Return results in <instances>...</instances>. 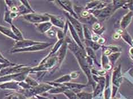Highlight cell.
<instances>
[{
	"mask_svg": "<svg viewBox=\"0 0 133 99\" xmlns=\"http://www.w3.org/2000/svg\"><path fill=\"white\" fill-rule=\"evenodd\" d=\"M52 43H47V42H41L40 44L34 45L26 48L22 49H11L10 50V53H16L21 52H37L39 50H43L50 47Z\"/></svg>",
	"mask_w": 133,
	"mask_h": 99,
	"instance_id": "5b68a950",
	"label": "cell"
},
{
	"mask_svg": "<svg viewBox=\"0 0 133 99\" xmlns=\"http://www.w3.org/2000/svg\"><path fill=\"white\" fill-rule=\"evenodd\" d=\"M99 39V38L98 37V36H97V35H94V36H92V40H92V41L95 42V41H98Z\"/></svg>",
	"mask_w": 133,
	"mask_h": 99,
	"instance_id": "b9f144b4",
	"label": "cell"
},
{
	"mask_svg": "<svg viewBox=\"0 0 133 99\" xmlns=\"http://www.w3.org/2000/svg\"><path fill=\"white\" fill-rule=\"evenodd\" d=\"M100 28V25H99L98 23H95L93 26V29L94 30L95 32L97 31L98 30H99Z\"/></svg>",
	"mask_w": 133,
	"mask_h": 99,
	"instance_id": "f35d334b",
	"label": "cell"
},
{
	"mask_svg": "<svg viewBox=\"0 0 133 99\" xmlns=\"http://www.w3.org/2000/svg\"><path fill=\"white\" fill-rule=\"evenodd\" d=\"M97 41H98V44L99 45H101V44H103L105 43V41L104 39H103V38H99Z\"/></svg>",
	"mask_w": 133,
	"mask_h": 99,
	"instance_id": "7bdbcfd3",
	"label": "cell"
},
{
	"mask_svg": "<svg viewBox=\"0 0 133 99\" xmlns=\"http://www.w3.org/2000/svg\"><path fill=\"white\" fill-rule=\"evenodd\" d=\"M100 2V1H91L89 3L87 4V5L86 6V7L85 8V10H89L90 9L95 7V6H97L98 5L99 3Z\"/></svg>",
	"mask_w": 133,
	"mask_h": 99,
	"instance_id": "d6a6232c",
	"label": "cell"
},
{
	"mask_svg": "<svg viewBox=\"0 0 133 99\" xmlns=\"http://www.w3.org/2000/svg\"><path fill=\"white\" fill-rule=\"evenodd\" d=\"M130 54H131V55H133V48H131L130 50Z\"/></svg>",
	"mask_w": 133,
	"mask_h": 99,
	"instance_id": "681fc988",
	"label": "cell"
},
{
	"mask_svg": "<svg viewBox=\"0 0 133 99\" xmlns=\"http://www.w3.org/2000/svg\"><path fill=\"white\" fill-rule=\"evenodd\" d=\"M113 8L114 10H115V8L116 9H117L118 8L121 7L122 6L125 5V3L129 2V1H113Z\"/></svg>",
	"mask_w": 133,
	"mask_h": 99,
	"instance_id": "f1b7e54d",
	"label": "cell"
},
{
	"mask_svg": "<svg viewBox=\"0 0 133 99\" xmlns=\"http://www.w3.org/2000/svg\"><path fill=\"white\" fill-rule=\"evenodd\" d=\"M113 11H114L113 6H108L102 9L94 10L93 11V14L98 18L104 19L109 16Z\"/></svg>",
	"mask_w": 133,
	"mask_h": 99,
	"instance_id": "30bf717a",
	"label": "cell"
},
{
	"mask_svg": "<svg viewBox=\"0 0 133 99\" xmlns=\"http://www.w3.org/2000/svg\"><path fill=\"white\" fill-rule=\"evenodd\" d=\"M64 95L67 97L69 99H80L78 97L77 94L71 89H67L64 92Z\"/></svg>",
	"mask_w": 133,
	"mask_h": 99,
	"instance_id": "d4e9b609",
	"label": "cell"
},
{
	"mask_svg": "<svg viewBox=\"0 0 133 99\" xmlns=\"http://www.w3.org/2000/svg\"><path fill=\"white\" fill-rule=\"evenodd\" d=\"M25 95L19 93H12L5 96L4 99H26Z\"/></svg>",
	"mask_w": 133,
	"mask_h": 99,
	"instance_id": "44dd1931",
	"label": "cell"
},
{
	"mask_svg": "<svg viewBox=\"0 0 133 99\" xmlns=\"http://www.w3.org/2000/svg\"><path fill=\"white\" fill-rule=\"evenodd\" d=\"M68 48V45H67V43H66V40H65L63 42V43L62 44V45L61 47L60 48L58 51L56 52L57 53V55L56 57L57 58V59H58V64H57V66L56 68L59 67L60 64H62V62H63V60H64L65 56L66 55V50H67Z\"/></svg>",
	"mask_w": 133,
	"mask_h": 99,
	"instance_id": "4fadbf2b",
	"label": "cell"
},
{
	"mask_svg": "<svg viewBox=\"0 0 133 99\" xmlns=\"http://www.w3.org/2000/svg\"><path fill=\"white\" fill-rule=\"evenodd\" d=\"M59 5L64 9L66 13H69L71 16L74 17L75 18L78 19V16L74 11L73 6H72V2L70 1H57Z\"/></svg>",
	"mask_w": 133,
	"mask_h": 99,
	"instance_id": "7c38bea8",
	"label": "cell"
},
{
	"mask_svg": "<svg viewBox=\"0 0 133 99\" xmlns=\"http://www.w3.org/2000/svg\"><path fill=\"white\" fill-rule=\"evenodd\" d=\"M54 88V87L50 85L49 84L46 83H39L37 86L34 87L29 89H26L23 91V95L27 98H30L33 96H36L37 95L50 91V89Z\"/></svg>",
	"mask_w": 133,
	"mask_h": 99,
	"instance_id": "7a4b0ae2",
	"label": "cell"
},
{
	"mask_svg": "<svg viewBox=\"0 0 133 99\" xmlns=\"http://www.w3.org/2000/svg\"><path fill=\"white\" fill-rule=\"evenodd\" d=\"M54 99H57V98L56 97H54Z\"/></svg>",
	"mask_w": 133,
	"mask_h": 99,
	"instance_id": "f907efd6",
	"label": "cell"
},
{
	"mask_svg": "<svg viewBox=\"0 0 133 99\" xmlns=\"http://www.w3.org/2000/svg\"><path fill=\"white\" fill-rule=\"evenodd\" d=\"M16 64H14V63H7V64H0V70H2V68H4L5 67H6L8 66H15Z\"/></svg>",
	"mask_w": 133,
	"mask_h": 99,
	"instance_id": "8d00e7d4",
	"label": "cell"
},
{
	"mask_svg": "<svg viewBox=\"0 0 133 99\" xmlns=\"http://www.w3.org/2000/svg\"><path fill=\"white\" fill-rule=\"evenodd\" d=\"M67 23H68V28L69 29V31H70L72 37H73L74 40L75 41V43H76L77 45L81 49H82L83 50H84V47L83 46L82 43H81V40H80L79 36H78L77 32L76 31V30L75 29L74 27L72 26V25H71V23L69 22V21H67Z\"/></svg>",
	"mask_w": 133,
	"mask_h": 99,
	"instance_id": "5bb4252c",
	"label": "cell"
},
{
	"mask_svg": "<svg viewBox=\"0 0 133 99\" xmlns=\"http://www.w3.org/2000/svg\"><path fill=\"white\" fill-rule=\"evenodd\" d=\"M46 34L48 36H49L50 37H54L55 36V35H56V33L52 28L50 30H49V31H48Z\"/></svg>",
	"mask_w": 133,
	"mask_h": 99,
	"instance_id": "d590c367",
	"label": "cell"
},
{
	"mask_svg": "<svg viewBox=\"0 0 133 99\" xmlns=\"http://www.w3.org/2000/svg\"><path fill=\"white\" fill-rule=\"evenodd\" d=\"M42 41H37L32 40L29 39H24L22 40L15 41V44L12 49H22L28 48L31 46L34 45L40 44Z\"/></svg>",
	"mask_w": 133,
	"mask_h": 99,
	"instance_id": "9c48e42d",
	"label": "cell"
},
{
	"mask_svg": "<svg viewBox=\"0 0 133 99\" xmlns=\"http://www.w3.org/2000/svg\"><path fill=\"white\" fill-rule=\"evenodd\" d=\"M86 43H88V44L89 45V46L90 47V48H91L92 49L94 50H97L100 48V45L94 41H92L90 40H86Z\"/></svg>",
	"mask_w": 133,
	"mask_h": 99,
	"instance_id": "1f68e13d",
	"label": "cell"
},
{
	"mask_svg": "<svg viewBox=\"0 0 133 99\" xmlns=\"http://www.w3.org/2000/svg\"><path fill=\"white\" fill-rule=\"evenodd\" d=\"M30 74V71H26L23 73L19 74L8 75H5L0 77V83H5L8 82H11L14 81L17 82H23L25 80L27 77Z\"/></svg>",
	"mask_w": 133,
	"mask_h": 99,
	"instance_id": "8992f818",
	"label": "cell"
},
{
	"mask_svg": "<svg viewBox=\"0 0 133 99\" xmlns=\"http://www.w3.org/2000/svg\"><path fill=\"white\" fill-rule=\"evenodd\" d=\"M121 55V53H114L113 54H111L109 56V60L112 64H114V62L116 61V60L118 59Z\"/></svg>",
	"mask_w": 133,
	"mask_h": 99,
	"instance_id": "4dcf8cb0",
	"label": "cell"
},
{
	"mask_svg": "<svg viewBox=\"0 0 133 99\" xmlns=\"http://www.w3.org/2000/svg\"><path fill=\"white\" fill-rule=\"evenodd\" d=\"M86 51H87V56H89L90 58H91L93 60H94L95 61H96V55L93 52V50L90 47H87L86 48Z\"/></svg>",
	"mask_w": 133,
	"mask_h": 99,
	"instance_id": "f546056e",
	"label": "cell"
},
{
	"mask_svg": "<svg viewBox=\"0 0 133 99\" xmlns=\"http://www.w3.org/2000/svg\"><path fill=\"white\" fill-rule=\"evenodd\" d=\"M133 44V40H132V45Z\"/></svg>",
	"mask_w": 133,
	"mask_h": 99,
	"instance_id": "816d5d0a",
	"label": "cell"
},
{
	"mask_svg": "<svg viewBox=\"0 0 133 99\" xmlns=\"http://www.w3.org/2000/svg\"><path fill=\"white\" fill-rule=\"evenodd\" d=\"M71 80V77L70 76V75L66 74L55 80L54 81V82L59 83V84H63L65 83L69 82Z\"/></svg>",
	"mask_w": 133,
	"mask_h": 99,
	"instance_id": "7402d4cb",
	"label": "cell"
},
{
	"mask_svg": "<svg viewBox=\"0 0 133 99\" xmlns=\"http://www.w3.org/2000/svg\"><path fill=\"white\" fill-rule=\"evenodd\" d=\"M39 31L42 34H45L52 28V25L50 22H46L34 25Z\"/></svg>",
	"mask_w": 133,
	"mask_h": 99,
	"instance_id": "2e32d148",
	"label": "cell"
},
{
	"mask_svg": "<svg viewBox=\"0 0 133 99\" xmlns=\"http://www.w3.org/2000/svg\"><path fill=\"white\" fill-rule=\"evenodd\" d=\"M5 89H14L20 90L22 89L18 85V82L11 81V82H5L0 84V90Z\"/></svg>",
	"mask_w": 133,
	"mask_h": 99,
	"instance_id": "9a60e30c",
	"label": "cell"
},
{
	"mask_svg": "<svg viewBox=\"0 0 133 99\" xmlns=\"http://www.w3.org/2000/svg\"><path fill=\"white\" fill-rule=\"evenodd\" d=\"M0 33H1L2 34L11 39H13L14 41L18 40V38L15 36L14 33L12 31L11 28H9L7 27L0 25Z\"/></svg>",
	"mask_w": 133,
	"mask_h": 99,
	"instance_id": "e0dca14e",
	"label": "cell"
},
{
	"mask_svg": "<svg viewBox=\"0 0 133 99\" xmlns=\"http://www.w3.org/2000/svg\"><path fill=\"white\" fill-rule=\"evenodd\" d=\"M78 97L80 99H92L93 97V94L87 93L85 92H80L77 94Z\"/></svg>",
	"mask_w": 133,
	"mask_h": 99,
	"instance_id": "603a6c76",
	"label": "cell"
},
{
	"mask_svg": "<svg viewBox=\"0 0 133 99\" xmlns=\"http://www.w3.org/2000/svg\"><path fill=\"white\" fill-rule=\"evenodd\" d=\"M24 81H25L26 83H28L29 86L32 87H34L37 86L39 84L37 80L34 79L33 78H32L30 77L29 76L26 78L25 80Z\"/></svg>",
	"mask_w": 133,
	"mask_h": 99,
	"instance_id": "4316f807",
	"label": "cell"
},
{
	"mask_svg": "<svg viewBox=\"0 0 133 99\" xmlns=\"http://www.w3.org/2000/svg\"><path fill=\"white\" fill-rule=\"evenodd\" d=\"M65 16L66 17L68 18V19L69 20V22L71 23L72 26L74 27V28L76 30V31L77 32V34L79 36L80 40L83 41H84V32H83V26L82 25L78 22L77 19L75 18L74 17L71 16L70 14L69 13H66L65 12Z\"/></svg>",
	"mask_w": 133,
	"mask_h": 99,
	"instance_id": "52a82bcc",
	"label": "cell"
},
{
	"mask_svg": "<svg viewBox=\"0 0 133 99\" xmlns=\"http://www.w3.org/2000/svg\"><path fill=\"white\" fill-rule=\"evenodd\" d=\"M70 76L71 77V79H76L79 76L80 73H78V72L75 71V72H72L70 74Z\"/></svg>",
	"mask_w": 133,
	"mask_h": 99,
	"instance_id": "74e56055",
	"label": "cell"
},
{
	"mask_svg": "<svg viewBox=\"0 0 133 99\" xmlns=\"http://www.w3.org/2000/svg\"><path fill=\"white\" fill-rule=\"evenodd\" d=\"M122 82V74L121 72V66L116 68V69L113 71L112 77V83L113 85V88L112 91V96L111 97H113L116 95L118 87L119 86L121 83Z\"/></svg>",
	"mask_w": 133,
	"mask_h": 99,
	"instance_id": "ba28073f",
	"label": "cell"
},
{
	"mask_svg": "<svg viewBox=\"0 0 133 99\" xmlns=\"http://www.w3.org/2000/svg\"><path fill=\"white\" fill-rule=\"evenodd\" d=\"M26 99H38L37 97H35V96H33V97H30V98H26Z\"/></svg>",
	"mask_w": 133,
	"mask_h": 99,
	"instance_id": "c3c4849f",
	"label": "cell"
},
{
	"mask_svg": "<svg viewBox=\"0 0 133 99\" xmlns=\"http://www.w3.org/2000/svg\"><path fill=\"white\" fill-rule=\"evenodd\" d=\"M46 15L49 17L50 22L52 24V26L57 27L61 29H64L66 23H65V22L63 20L62 18L56 16L55 15H52L48 13H46Z\"/></svg>",
	"mask_w": 133,
	"mask_h": 99,
	"instance_id": "8fae6325",
	"label": "cell"
},
{
	"mask_svg": "<svg viewBox=\"0 0 133 99\" xmlns=\"http://www.w3.org/2000/svg\"><path fill=\"white\" fill-rule=\"evenodd\" d=\"M31 67L22 64H16L15 66H10L2 68L0 70V77L8 75L19 74L26 71H30Z\"/></svg>",
	"mask_w": 133,
	"mask_h": 99,
	"instance_id": "3957f363",
	"label": "cell"
},
{
	"mask_svg": "<svg viewBox=\"0 0 133 99\" xmlns=\"http://www.w3.org/2000/svg\"><path fill=\"white\" fill-rule=\"evenodd\" d=\"M23 19L27 22L35 24H38L46 22H50V18L46 14H41L35 13H30L22 16Z\"/></svg>",
	"mask_w": 133,
	"mask_h": 99,
	"instance_id": "277c9868",
	"label": "cell"
},
{
	"mask_svg": "<svg viewBox=\"0 0 133 99\" xmlns=\"http://www.w3.org/2000/svg\"><path fill=\"white\" fill-rule=\"evenodd\" d=\"M11 62L10 61H9V60L7 59H3L0 58V64H7V63H10Z\"/></svg>",
	"mask_w": 133,
	"mask_h": 99,
	"instance_id": "60d3db41",
	"label": "cell"
},
{
	"mask_svg": "<svg viewBox=\"0 0 133 99\" xmlns=\"http://www.w3.org/2000/svg\"><path fill=\"white\" fill-rule=\"evenodd\" d=\"M126 5L127 7H128L129 9L130 10V11L133 13V1H129L128 2V4Z\"/></svg>",
	"mask_w": 133,
	"mask_h": 99,
	"instance_id": "ab89813d",
	"label": "cell"
},
{
	"mask_svg": "<svg viewBox=\"0 0 133 99\" xmlns=\"http://www.w3.org/2000/svg\"><path fill=\"white\" fill-rule=\"evenodd\" d=\"M132 17L133 13H132L131 11H129V13H127L125 16L122 18L121 21L120 25L123 29H125L128 27V26L130 25V23L131 22Z\"/></svg>",
	"mask_w": 133,
	"mask_h": 99,
	"instance_id": "ac0fdd59",
	"label": "cell"
},
{
	"mask_svg": "<svg viewBox=\"0 0 133 99\" xmlns=\"http://www.w3.org/2000/svg\"><path fill=\"white\" fill-rule=\"evenodd\" d=\"M65 35V33L62 31H57V32H56V36L57 37L58 40L64 39Z\"/></svg>",
	"mask_w": 133,
	"mask_h": 99,
	"instance_id": "e575fe53",
	"label": "cell"
},
{
	"mask_svg": "<svg viewBox=\"0 0 133 99\" xmlns=\"http://www.w3.org/2000/svg\"><path fill=\"white\" fill-rule=\"evenodd\" d=\"M4 20L5 22L9 23L10 25H13V20L11 19V18L10 17V11L9 10L6 6V11L4 14Z\"/></svg>",
	"mask_w": 133,
	"mask_h": 99,
	"instance_id": "484cf974",
	"label": "cell"
},
{
	"mask_svg": "<svg viewBox=\"0 0 133 99\" xmlns=\"http://www.w3.org/2000/svg\"><path fill=\"white\" fill-rule=\"evenodd\" d=\"M19 2L21 3V4H22V5L25 6L26 8H28L29 10H31L32 12H34H34H35L31 7V6H30V5L29 4V2L28 1H19Z\"/></svg>",
	"mask_w": 133,
	"mask_h": 99,
	"instance_id": "836d02e7",
	"label": "cell"
},
{
	"mask_svg": "<svg viewBox=\"0 0 133 99\" xmlns=\"http://www.w3.org/2000/svg\"><path fill=\"white\" fill-rule=\"evenodd\" d=\"M10 28L12 30V31H13V32L14 33V34L15 35V36H16L18 38V40H22L25 39L23 37L22 33L21 32L20 29L18 28H17L16 26L13 25V24L12 25H11Z\"/></svg>",
	"mask_w": 133,
	"mask_h": 99,
	"instance_id": "ffe728a7",
	"label": "cell"
},
{
	"mask_svg": "<svg viewBox=\"0 0 133 99\" xmlns=\"http://www.w3.org/2000/svg\"><path fill=\"white\" fill-rule=\"evenodd\" d=\"M83 32H84V37L87 40H91L92 36L91 35L89 29L87 27L86 25H83Z\"/></svg>",
	"mask_w": 133,
	"mask_h": 99,
	"instance_id": "cb8c5ba5",
	"label": "cell"
},
{
	"mask_svg": "<svg viewBox=\"0 0 133 99\" xmlns=\"http://www.w3.org/2000/svg\"><path fill=\"white\" fill-rule=\"evenodd\" d=\"M35 97H37L38 99H50L47 97L42 96H41V95H37V96H36Z\"/></svg>",
	"mask_w": 133,
	"mask_h": 99,
	"instance_id": "f6af8a7d",
	"label": "cell"
},
{
	"mask_svg": "<svg viewBox=\"0 0 133 99\" xmlns=\"http://www.w3.org/2000/svg\"><path fill=\"white\" fill-rule=\"evenodd\" d=\"M63 85L65 86L66 87H67L68 89L73 90L75 89H81L85 87L87 85H82V84H78V83H63Z\"/></svg>",
	"mask_w": 133,
	"mask_h": 99,
	"instance_id": "d6986e66",
	"label": "cell"
},
{
	"mask_svg": "<svg viewBox=\"0 0 133 99\" xmlns=\"http://www.w3.org/2000/svg\"><path fill=\"white\" fill-rule=\"evenodd\" d=\"M120 36V34H119V33H116V34L114 35V39H118Z\"/></svg>",
	"mask_w": 133,
	"mask_h": 99,
	"instance_id": "bcb514c9",
	"label": "cell"
},
{
	"mask_svg": "<svg viewBox=\"0 0 133 99\" xmlns=\"http://www.w3.org/2000/svg\"><path fill=\"white\" fill-rule=\"evenodd\" d=\"M98 74L99 75L103 76L106 74V71L105 70H102V71H99L98 72Z\"/></svg>",
	"mask_w": 133,
	"mask_h": 99,
	"instance_id": "ee69618b",
	"label": "cell"
},
{
	"mask_svg": "<svg viewBox=\"0 0 133 99\" xmlns=\"http://www.w3.org/2000/svg\"><path fill=\"white\" fill-rule=\"evenodd\" d=\"M122 37L123 39L125 41H126L127 43L128 44H129L130 45H132V40L131 39V37L129 35V34H128V32L126 31L125 32H122Z\"/></svg>",
	"mask_w": 133,
	"mask_h": 99,
	"instance_id": "83f0119b",
	"label": "cell"
},
{
	"mask_svg": "<svg viewBox=\"0 0 133 99\" xmlns=\"http://www.w3.org/2000/svg\"><path fill=\"white\" fill-rule=\"evenodd\" d=\"M67 43L68 48L74 53V55L76 56L81 68L83 71L87 75V76L89 80V83L91 84L93 86V89L95 88V81L92 80V76L91 75V71L90 70L89 66L88 64L86 59V55L84 50L81 49L76 43L72 42L70 39L66 38L65 39Z\"/></svg>",
	"mask_w": 133,
	"mask_h": 99,
	"instance_id": "6da1fadb",
	"label": "cell"
},
{
	"mask_svg": "<svg viewBox=\"0 0 133 99\" xmlns=\"http://www.w3.org/2000/svg\"><path fill=\"white\" fill-rule=\"evenodd\" d=\"M0 58H1V59H7L5 57L2 55V54L0 52Z\"/></svg>",
	"mask_w": 133,
	"mask_h": 99,
	"instance_id": "7dc6e473",
	"label": "cell"
}]
</instances>
